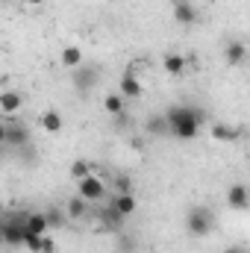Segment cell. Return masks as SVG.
Listing matches in <instances>:
<instances>
[{
  "instance_id": "6da1fadb",
  "label": "cell",
  "mask_w": 250,
  "mask_h": 253,
  "mask_svg": "<svg viewBox=\"0 0 250 253\" xmlns=\"http://www.w3.org/2000/svg\"><path fill=\"white\" fill-rule=\"evenodd\" d=\"M165 121H168V135L188 141V138H197V132H200L206 118L191 106H171L165 112Z\"/></svg>"
},
{
  "instance_id": "7a4b0ae2",
  "label": "cell",
  "mask_w": 250,
  "mask_h": 253,
  "mask_svg": "<svg viewBox=\"0 0 250 253\" xmlns=\"http://www.w3.org/2000/svg\"><path fill=\"white\" fill-rule=\"evenodd\" d=\"M186 230L191 236H197V239H206L212 230H215V212L209 209V206H191L186 212Z\"/></svg>"
},
{
  "instance_id": "3957f363",
  "label": "cell",
  "mask_w": 250,
  "mask_h": 253,
  "mask_svg": "<svg viewBox=\"0 0 250 253\" xmlns=\"http://www.w3.org/2000/svg\"><path fill=\"white\" fill-rule=\"evenodd\" d=\"M6 121V147L9 150H24V147H30V126L24 124V121H18V118H3Z\"/></svg>"
},
{
  "instance_id": "277c9868",
  "label": "cell",
  "mask_w": 250,
  "mask_h": 253,
  "mask_svg": "<svg viewBox=\"0 0 250 253\" xmlns=\"http://www.w3.org/2000/svg\"><path fill=\"white\" fill-rule=\"evenodd\" d=\"M97 80H100V68H97V65H85L83 62V65H77L74 74H71L74 88H77V91H85V94L97 85Z\"/></svg>"
},
{
  "instance_id": "5b68a950",
  "label": "cell",
  "mask_w": 250,
  "mask_h": 253,
  "mask_svg": "<svg viewBox=\"0 0 250 253\" xmlns=\"http://www.w3.org/2000/svg\"><path fill=\"white\" fill-rule=\"evenodd\" d=\"M77 194H80L83 200H88V203L103 200V197H106V183H103L97 174H88V177L77 180Z\"/></svg>"
},
{
  "instance_id": "8992f818",
  "label": "cell",
  "mask_w": 250,
  "mask_h": 253,
  "mask_svg": "<svg viewBox=\"0 0 250 253\" xmlns=\"http://www.w3.org/2000/svg\"><path fill=\"white\" fill-rule=\"evenodd\" d=\"M21 106H24V94L21 91H15V88L0 91V115L3 118H15L21 112Z\"/></svg>"
},
{
  "instance_id": "52a82bcc",
  "label": "cell",
  "mask_w": 250,
  "mask_h": 253,
  "mask_svg": "<svg viewBox=\"0 0 250 253\" xmlns=\"http://www.w3.org/2000/svg\"><path fill=\"white\" fill-rule=\"evenodd\" d=\"M227 206L236 209V212H245V209L250 206V191H248L245 183H236V186L227 189Z\"/></svg>"
},
{
  "instance_id": "ba28073f",
  "label": "cell",
  "mask_w": 250,
  "mask_h": 253,
  "mask_svg": "<svg viewBox=\"0 0 250 253\" xmlns=\"http://www.w3.org/2000/svg\"><path fill=\"white\" fill-rule=\"evenodd\" d=\"M174 21L180 27H191L197 24V6L191 0H174Z\"/></svg>"
},
{
  "instance_id": "9c48e42d",
  "label": "cell",
  "mask_w": 250,
  "mask_h": 253,
  "mask_svg": "<svg viewBox=\"0 0 250 253\" xmlns=\"http://www.w3.org/2000/svg\"><path fill=\"white\" fill-rule=\"evenodd\" d=\"M124 100H138L141 97V80L132 74V71H126L124 77H121V91H118Z\"/></svg>"
},
{
  "instance_id": "30bf717a",
  "label": "cell",
  "mask_w": 250,
  "mask_h": 253,
  "mask_svg": "<svg viewBox=\"0 0 250 253\" xmlns=\"http://www.w3.org/2000/svg\"><path fill=\"white\" fill-rule=\"evenodd\" d=\"M39 126H42L44 132H50V135L62 132V126H65L62 112H56V109H44V112H42V118H39Z\"/></svg>"
},
{
  "instance_id": "8fae6325",
  "label": "cell",
  "mask_w": 250,
  "mask_h": 253,
  "mask_svg": "<svg viewBox=\"0 0 250 253\" xmlns=\"http://www.w3.org/2000/svg\"><path fill=\"white\" fill-rule=\"evenodd\" d=\"M209 132H212V138L221 141V144H233V141L242 138V129H239V126H230V124H212Z\"/></svg>"
},
{
  "instance_id": "7c38bea8",
  "label": "cell",
  "mask_w": 250,
  "mask_h": 253,
  "mask_svg": "<svg viewBox=\"0 0 250 253\" xmlns=\"http://www.w3.org/2000/svg\"><path fill=\"white\" fill-rule=\"evenodd\" d=\"M65 218L68 221H83L85 215H88V200H83L80 194L77 197H68V203H65Z\"/></svg>"
},
{
  "instance_id": "4fadbf2b",
  "label": "cell",
  "mask_w": 250,
  "mask_h": 253,
  "mask_svg": "<svg viewBox=\"0 0 250 253\" xmlns=\"http://www.w3.org/2000/svg\"><path fill=\"white\" fill-rule=\"evenodd\" d=\"M224 59H227V65H245V59H248V44L245 42H227V47H224Z\"/></svg>"
},
{
  "instance_id": "5bb4252c",
  "label": "cell",
  "mask_w": 250,
  "mask_h": 253,
  "mask_svg": "<svg viewBox=\"0 0 250 253\" xmlns=\"http://www.w3.org/2000/svg\"><path fill=\"white\" fill-rule=\"evenodd\" d=\"M162 68H165L168 77H183V74H186V56H180V53H165V56H162Z\"/></svg>"
},
{
  "instance_id": "9a60e30c",
  "label": "cell",
  "mask_w": 250,
  "mask_h": 253,
  "mask_svg": "<svg viewBox=\"0 0 250 253\" xmlns=\"http://www.w3.org/2000/svg\"><path fill=\"white\" fill-rule=\"evenodd\" d=\"M109 206H112L121 218H129V215L135 212V206H138V203H135V194H115Z\"/></svg>"
},
{
  "instance_id": "2e32d148",
  "label": "cell",
  "mask_w": 250,
  "mask_h": 253,
  "mask_svg": "<svg viewBox=\"0 0 250 253\" xmlns=\"http://www.w3.org/2000/svg\"><path fill=\"white\" fill-rule=\"evenodd\" d=\"M24 230L27 233H33V236H47V221H44V212H27V224H24Z\"/></svg>"
},
{
  "instance_id": "e0dca14e",
  "label": "cell",
  "mask_w": 250,
  "mask_h": 253,
  "mask_svg": "<svg viewBox=\"0 0 250 253\" xmlns=\"http://www.w3.org/2000/svg\"><path fill=\"white\" fill-rule=\"evenodd\" d=\"M59 59H62L65 68H71V71H74L77 65L85 62V53H83V50H80L77 44H68V47H62V56H59Z\"/></svg>"
},
{
  "instance_id": "ac0fdd59",
  "label": "cell",
  "mask_w": 250,
  "mask_h": 253,
  "mask_svg": "<svg viewBox=\"0 0 250 253\" xmlns=\"http://www.w3.org/2000/svg\"><path fill=\"white\" fill-rule=\"evenodd\" d=\"M144 132H147V135H168V121H165V115H150V118L144 121Z\"/></svg>"
},
{
  "instance_id": "d6986e66",
  "label": "cell",
  "mask_w": 250,
  "mask_h": 253,
  "mask_svg": "<svg viewBox=\"0 0 250 253\" xmlns=\"http://www.w3.org/2000/svg\"><path fill=\"white\" fill-rule=\"evenodd\" d=\"M103 109H106V115L115 118V115H121V112L126 109V100L121 97V94H106V97H103Z\"/></svg>"
},
{
  "instance_id": "ffe728a7",
  "label": "cell",
  "mask_w": 250,
  "mask_h": 253,
  "mask_svg": "<svg viewBox=\"0 0 250 253\" xmlns=\"http://www.w3.org/2000/svg\"><path fill=\"white\" fill-rule=\"evenodd\" d=\"M100 221H103V230H112V233H115V230H121V227H124V218H121V215H118V212H115V209H112V206H109V209H103V212H100Z\"/></svg>"
},
{
  "instance_id": "44dd1931",
  "label": "cell",
  "mask_w": 250,
  "mask_h": 253,
  "mask_svg": "<svg viewBox=\"0 0 250 253\" xmlns=\"http://www.w3.org/2000/svg\"><path fill=\"white\" fill-rule=\"evenodd\" d=\"M44 221H47V227H50V230H56V227H62L68 218H65L62 209H56V206H53V209H47V212H44Z\"/></svg>"
},
{
  "instance_id": "7402d4cb",
  "label": "cell",
  "mask_w": 250,
  "mask_h": 253,
  "mask_svg": "<svg viewBox=\"0 0 250 253\" xmlns=\"http://www.w3.org/2000/svg\"><path fill=\"white\" fill-rule=\"evenodd\" d=\"M88 174H91V165H88L85 159H77V162L71 165V177H74V180H83V177H88Z\"/></svg>"
},
{
  "instance_id": "603a6c76",
  "label": "cell",
  "mask_w": 250,
  "mask_h": 253,
  "mask_svg": "<svg viewBox=\"0 0 250 253\" xmlns=\"http://www.w3.org/2000/svg\"><path fill=\"white\" fill-rule=\"evenodd\" d=\"M115 194H132V180L129 177H118L115 180Z\"/></svg>"
},
{
  "instance_id": "cb8c5ba5",
  "label": "cell",
  "mask_w": 250,
  "mask_h": 253,
  "mask_svg": "<svg viewBox=\"0 0 250 253\" xmlns=\"http://www.w3.org/2000/svg\"><path fill=\"white\" fill-rule=\"evenodd\" d=\"M39 253H56V242L50 236H42V245H39Z\"/></svg>"
},
{
  "instance_id": "d4e9b609",
  "label": "cell",
  "mask_w": 250,
  "mask_h": 253,
  "mask_svg": "<svg viewBox=\"0 0 250 253\" xmlns=\"http://www.w3.org/2000/svg\"><path fill=\"white\" fill-rule=\"evenodd\" d=\"M0 144L6 147V121L3 118H0Z\"/></svg>"
},
{
  "instance_id": "484cf974",
  "label": "cell",
  "mask_w": 250,
  "mask_h": 253,
  "mask_svg": "<svg viewBox=\"0 0 250 253\" xmlns=\"http://www.w3.org/2000/svg\"><path fill=\"white\" fill-rule=\"evenodd\" d=\"M24 3H27L30 9H39V6H44V0H24Z\"/></svg>"
},
{
  "instance_id": "4316f807",
  "label": "cell",
  "mask_w": 250,
  "mask_h": 253,
  "mask_svg": "<svg viewBox=\"0 0 250 253\" xmlns=\"http://www.w3.org/2000/svg\"><path fill=\"white\" fill-rule=\"evenodd\" d=\"M224 253H245V251H242V248H227Z\"/></svg>"
},
{
  "instance_id": "83f0119b",
  "label": "cell",
  "mask_w": 250,
  "mask_h": 253,
  "mask_svg": "<svg viewBox=\"0 0 250 253\" xmlns=\"http://www.w3.org/2000/svg\"><path fill=\"white\" fill-rule=\"evenodd\" d=\"M3 215H6V206H3V200H0V218H3Z\"/></svg>"
},
{
  "instance_id": "f1b7e54d",
  "label": "cell",
  "mask_w": 250,
  "mask_h": 253,
  "mask_svg": "<svg viewBox=\"0 0 250 253\" xmlns=\"http://www.w3.org/2000/svg\"><path fill=\"white\" fill-rule=\"evenodd\" d=\"M3 156H6V147H3V144H0V162H3Z\"/></svg>"
},
{
  "instance_id": "f546056e",
  "label": "cell",
  "mask_w": 250,
  "mask_h": 253,
  "mask_svg": "<svg viewBox=\"0 0 250 253\" xmlns=\"http://www.w3.org/2000/svg\"><path fill=\"white\" fill-rule=\"evenodd\" d=\"M0 248H3V224H0Z\"/></svg>"
}]
</instances>
